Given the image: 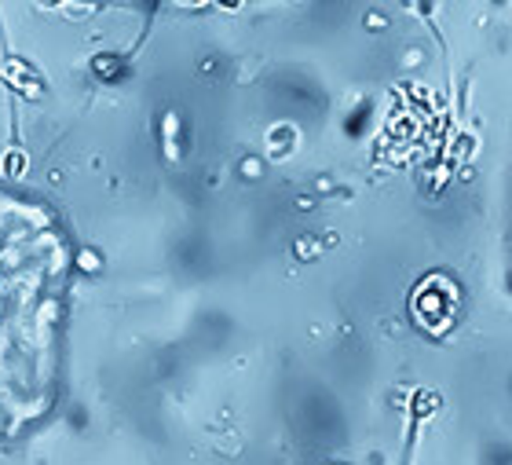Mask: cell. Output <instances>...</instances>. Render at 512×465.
Returning <instances> with one entry per match:
<instances>
[{
    "mask_svg": "<svg viewBox=\"0 0 512 465\" xmlns=\"http://www.w3.org/2000/svg\"><path fill=\"white\" fill-rule=\"evenodd\" d=\"M490 454H494V461H490V465H512V447H501V443H498Z\"/></svg>",
    "mask_w": 512,
    "mask_h": 465,
    "instance_id": "cell-1",
    "label": "cell"
}]
</instances>
